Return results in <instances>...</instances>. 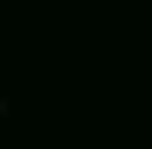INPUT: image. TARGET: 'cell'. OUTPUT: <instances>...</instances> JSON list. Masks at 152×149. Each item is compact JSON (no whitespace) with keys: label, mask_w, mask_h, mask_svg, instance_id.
I'll return each instance as SVG.
<instances>
[{"label":"cell","mask_w":152,"mask_h":149,"mask_svg":"<svg viewBox=\"0 0 152 149\" xmlns=\"http://www.w3.org/2000/svg\"><path fill=\"white\" fill-rule=\"evenodd\" d=\"M0 115H8V100H0Z\"/></svg>","instance_id":"1"}]
</instances>
